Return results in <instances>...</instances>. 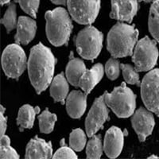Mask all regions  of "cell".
I'll return each mask as SVG.
<instances>
[{
	"mask_svg": "<svg viewBox=\"0 0 159 159\" xmlns=\"http://www.w3.org/2000/svg\"><path fill=\"white\" fill-rule=\"evenodd\" d=\"M56 58L48 47L38 43L31 49L28 61V73L33 87L40 94L52 80Z\"/></svg>",
	"mask_w": 159,
	"mask_h": 159,
	"instance_id": "6da1fadb",
	"label": "cell"
},
{
	"mask_svg": "<svg viewBox=\"0 0 159 159\" xmlns=\"http://www.w3.org/2000/svg\"><path fill=\"white\" fill-rule=\"evenodd\" d=\"M139 31L133 25L118 22L107 34V50L115 58L133 54L137 44Z\"/></svg>",
	"mask_w": 159,
	"mask_h": 159,
	"instance_id": "7a4b0ae2",
	"label": "cell"
},
{
	"mask_svg": "<svg viewBox=\"0 0 159 159\" xmlns=\"http://www.w3.org/2000/svg\"><path fill=\"white\" fill-rule=\"evenodd\" d=\"M48 40L54 46H62L69 42L73 25L69 14L62 7L47 11L45 15Z\"/></svg>",
	"mask_w": 159,
	"mask_h": 159,
	"instance_id": "3957f363",
	"label": "cell"
},
{
	"mask_svg": "<svg viewBox=\"0 0 159 159\" xmlns=\"http://www.w3.org/2000/svg\"><path fill=\"white\" fill-rule=\"evenodd\" d=\"M104 99L107 107H110L118 117L126 119L134 113L136 96L124 83L115 88L111 92H105Z\"/></svg>",
	"mask_w": 159,
	"mask_h": 159,
	"instance_id": "277c9868",
	"label": "cell"
},
{
	"mask_svg": "<svg viewBox=\"0 0 159 159\" xmlns=\"http://www.w3.org/2000/svg\"><path fill=\"white\" fill-rule=\"evenodd\" d=\"M103 35L96 27L89 25L79 32L76 38L77 52L84 59H96L103 45Z\"/></svg>",
	"mask_w": 159,
	"mask_h": 159,
	"instance_id": "5b68a950",
	"label": "cell"
},
{
	"mask_svg": "<svg viewBox=\"0 0 159 159\" xmlns=\"http://www.w3.org/2000/svg\"><path fill=\"white\" fill-rule=\"evenodd\" d=\"M159 52L156 42L145 37L136 44L132 61L137 72H146L152 69L157 64Z\"/></svg>",
	"mask_w": 159,
	"mask_h": 159,
	"instance_id": "8992f818",
	"label": "cell"
},
{
	"mask_svg": "<svg viewBox=\"0 0 159 159\" xmlns=\"http://www.w3.org/2000/svg\"><path fill=\"white\" fill-rule=\"evenodd\" d=\"M2 68L6 76L18 79L26 68V56L18 44H11L6 47L2 54Z\"/></svg>",
	"mask_w": 159,
	"mask_h": 159,
	"instance_id": "52a82bcc",
	"label": "cell"
},
{
	"mask_svg": "<svg viewBox=\"0 0 159 159\" xmlns=\"http://www.w3.org/2000/svg\"><path fill=\"white\" fill-rule=\"evenodd\" d=\"M69 15L77 23L94 22L100 9V0H67Z\"/></svg>",
	"mask_w": 159,
	"mask_h": 159,
	"instance_id": "ba28073f",
	"label": "cell"
},
{
	"mask_svg": "<svg viewBox=\"0 0 159 159\" xmlns=\"http://www.w3.org/2000/svg\"><path fill=\"white\" fill-rule=\"evenodd\" d=\"M140 85L142 99L145 106L159 116V69L149 72Z\"/></svg>",
	"mask_w": 159,
	"mask_h": 159,
	"instance_id": "9c48e42d",
	"label": "cell"
},
{
	"mask_svg": "<svg viewBox=\"0 0 159 159\" xmlns=\"http://www.w3.org/2000/svg\"><path fill=\"white\" fill-rule=\"evenodd\" d=\"M108 119L107 105L105 102L104 94L96 98L91 107L85 120V128L89 137L96 134L103 127V123Z\"/></svg>",
	"mask_w": 159,
	"mask_h": 159,
	"instance_id": "30bf717a",
	"label": "cell"
},
{
	"mask_svg": "<svg viewBox=\"0 0 159 159\" xmlns=\"http://www.w3.org/2000/svg\"><path fill=\"white\" fill-rule=\"evenodd\" d=\"M132 127L138 134L139 141L144 142L154 130L155 121L150 110L140 107L134 113L131 119Z\"/></svg>",
	"mask_w": 159,
	"mask_h": 159,
	"instance_id": "8fae6325",
	"label": "cell"
},
{
	"mask_svg": "<svg viewBox=\"0 0 159 159\" xmlns=\"http://www.w3.org/2000/svg\"><path fill=\"white\" fill-rule=\"evenodd\" d=\"M138 11L137 0H111L110 17L119 22H130Z\"/></svg>",
	"mask_w": 159,
	"mask_h": 159,
	"instance_id": "7c38bea8",
	"label": "cell"
},
{
	"mask_svg": "<svg viewBox=\"0 0 159 159\" xmlns=\"http://www.w3.org/2000/svg\"><path fill=\"white\" fill-rule=\"evenodd\" d=\"M124 144V134L119 127H111L105 134L103 150L109 158H116L121 154Z\"/></svg>",
	"mask_w": 159,
	"mask_h": 159,
	"instance_id": "4fadbf2b",
	"label": "cell"
},
{
	"mask_svg": "<svg viewBox=\"0 0 159 159\" xmlns=\"http://www.w3.org/2000/svg\"><path fill=\"white\" fill-rule=\"evenodd\" d=\"M37 24L34 20L29 17H19L17 24V33L15 37V43L25 45L34 38Z\"/></svg>",
	"mask_w": 159,
	"mask_h": 159,
	"instance_id": "5bb4252c",
	"label": "cell"
},
{
	"mask_svg": "<svg viewBox=\"0 0 159 159\" xmlns=\"http://www.w3.org/2000/svg\"><path fill=\"white\" fill-rule=\"evenodd\" d=\"M87 107V94L80 91H72L66 100V110L72 119H79Z\"/></svg>",
	"mask_w": 159,
	"mask_h": 159,
	"instance_id": "9a60e30c",
	"label": "cell"
},
{
	"mask_svg": "<svg viewBox=\"0 0 159 159\" xmlns=\"http://www.w3.org/2000/svg\"><path fill=\"white\" fill-rule=\"evenodd\" d=\"M52 157V148L50 142L35 136L28 143L25 150V158H50Z\"/></svg>",
	"mask_w": 159,
	"mask_h": 159,
	"instance_id": "2e32d148",
	"label": "cell"
},
{
	"mask_svg": "<svg viewBox=\"0 0 159 159\" xmlns=\"http://www.w3.org/2000/svg\"><path fill=\"white\" fill-rule=\"evenodd\" d=\"M103 76V66L101 64H96L91 69L84 72L80 80L79 87L84 93L89 94L95 86L101 80Z\"/></svg>",
	"mask_w": 159,
	"mask_h": 159,
	"instance_id": "e0dca14e",
	"label": "cell"
},
{
	"mask_svg": "<svg viewBox=\"0 0 159 159\" xmlns=\"http://www.w3.org/2000/svg\"><path fill=\"white\" fill-rule=\"evenodd\" d=\"M69 84L63 73L58 74L50 84V95L56 102L64 103L69 93Z\"/></svg>",
	"mask_w": 159,
	"mask_h": 159,
	"instance_id": "ac0fdd59",
	"label": "cell"
},
{
	"mask_svg": "<svg viewBox=\"0 0 159 159\" xmlns=\"http://www.w3.org/2000/svg\"><path fill=\"white\" fill-rule=\"evenodd\" d=\"M87 70L84 62L79 58H72L66 66L65 75L68 81L74 87H79L80 80L84 72Z\"/></svg>",
	"mask_w": 159,
	"mask_h": 159,
	"instance_id": "d6986e66",
	"label": "cell"
},
{
	"mask_svg": "<svg viewBox=\"0 0 159 159\" xmlns=\"http://www.w3.org/2000/svg\"><path fill=\"white\" fill-rule=\"evenodd\" d=\"M40 108L38 107H34L29 104L23 105L18 111L17 123L20 126V130L22 128H32L34 123L35 116L39 113Z\"/></svg>",
	"mask_w": 159,
	"mask_h": 159,
	"instance_id": "ffe728a7",
	"label": "cell"
},
{
	"mask_svg": "<svg viewBox=\"0 0 159 159\" xmlns=\"http://www.w3.org/2000/svg\"><path fill=\"white\" fill-rule=\"evenodd\" d=\"M150 34L159 43V0H155L151 5L148 19Z\"/></svg>",
	"mask_w": 159,
	"mask_h": 159,
	"instance_id": "44dd1931",
	"label": "cell"
},
{
	"mask_svg": "<svg viewBox=\"0 0 159 159\" xmlns=\"http://www.w3.org/2000/svg\"><path fill=\"white\" fill-rule=\"evenodd\" d=\"M38 120H39V128L41 132L44 134H49L54 128L55 123L57 121V116L51 113L48 109H46L38 116Z\"/></svg>",
	"mask_w": 159,
	"mask_h": 159,
	"instance_id": "7402d4cb",
	"label": "cell"
},
{
	"mask_svg": "<svg viewBox=\"0 0 159 159\" xmlns=\"http://www.w3.org/2000/svg\"><path fill=\"white\" fill-rule=\"evenodd\" d=\"M103 147H102L101 138L100 135H93L87 144L86 154L88 158H99L102 156Z\"/></svg>",
	"mask_w": 159,
	"mask_h": 159,
	"instance_id": "603a6c76",
	"label": "cell"
},
{
	"mask_svg": "<svg viewBox=\"0 0 159 159\" xmlns=\"http://www.w3.org/2000/svg\"><path fill=\"white\" fill-rule=\"evenodd\" d=\"M69 145L75 151H81L86 145V135L81 129H75L69 136Z\"/></svg>",
	"mask_w": 159,
	"mask_h": 159,
	"instance_id": "cb8c5ba5",
	"label": "cell"
},
{
	"mask_svg": "<svg viewBox=\"0 0 159 159\" xmlns=\"http://www.w3.org/2000/svg\"><path fill=\"white\" fill-rule=\"evenodd\" d=\"M17 13L16 6L15 3H11L6 11L3 18L1 20L2 24H3L7 33L12 31L17 26Z\"/></svg>",
	"mask_w": 159,
	"mask_h": 159,
	"instance_id": "d4e9b609",
	"label": "cell"
},
{
	"mask_svg": "<svg viewBox=\"0 0 159 159\" xmlns=\"http://www.w3.org/2000/svg\"><path fill=\"white\" fill-rule=\"evenodd\" d=\"M120 67L123 72V76L124 77L125 81L130 84H141L140 80H139V75L135 68L127 64H125V65L122 64L120 65Z\"/></svg>",
	"mask_w": 159,
	"mask_h": 159,
	"instance_id": "484cf974",
	"label": "cell"
},
{
	"mask_svg": "<svg viewBox=\"0 0 159 159\" xmlns=\"http://www.w3.org/2000/svg\"><path fill=\"white\" fill-rule=\"evenodd\" d=\"M39 1L40 0H15V2H18L26 14L33 18L37 17V13L39 7Z\"/></svg>",
	"mask_w": 159,
	"mask_h": 159,
	"instance_id": "4316f807",
	"label": "cell"
},
{
	"mask_svg": "<svg viewBox=\"0 0 159 159\" xmlns=\"http://www.w3.org/2000/svg\"><path fill=\"white\" fill-rule=\"evenodd\" d=\"M120 63L116 58H111L105 65V72L107 77L111 80H115L119 76Z\"/></svg>",
	"mask_w": 159,
	"mask_h": 159,
	"instance_id": "83f0119b",
	"label": "cell"
},
{
	"mask_svg": "<svg viewBox=\"0 0 159 159\" xmlns=\"http://www.w3.org/2000/svg\"><path fill=\"white\" fill-rule=\"evenodd\" d=\"M53 158H77V155L75 154L74 150L72 148L66 147V146H62L59 150L52 156Z\"/></svg>",
	"mask_w": 159,
	"mask_h": 159,
	"instance_id": "f1b7e54d",
	"label": "cell"
},
{
	"mask_svg": "<svg viewBox=\"0 0 159 159\" xmlns=\"http://www.w3.org/2000/svg\"><path fill=\"white\" fill-rule=\"evenodd\" d=\"M1 158H19V155L14 148L9 147H1Z\"/></svg>",
	"mask_w": 159,
	"mask_h": 159,
	"instance_id": "f546056e",
	"label": "cell"
},
{
	"mask_svg": "<svg viewBox=\"0 0 159 159\" xmlns=\"http://www.w3.org/2000/svg\"><path fill=\"white\" fill-rule=\"evenodd\" d=\"M4 108L2 106H1V113H0V122H1V124H0V133H1V136L5 134L6 130H7V118L4 116Z\"/></svg>",
	"mask_w": 159,
	"mask_h": 159,
	"instance_id": "4dcf8cb0",
	"label": "cell"
},
{
	"mask_svg": "<svg viewBox=\"0 0 159 159\" xmlns=\"http://www.w3.org/2000/svg\"><path fill=\"white\" fill-rule=\"evenodd\" d=\"M9 146H11L10 138L5 134L1 136V147H9Z\"/></svg>",
	"mask_w": 159,
	"mask_h": 159,
	"instance_id": "1f68e13d",
	"label": "cell"
},
{
	"mask_svg": "<svg viewBox=\"0 0 159 159\" xmlns=\"http://www.w3.org/2000/svg\"><path fill=\"white\" fill-rule=\"evenodd\" d=\"M51 2L57 5H65L66 0H51Z\"/></svg>",
	"mask_w": 159,
	"mask_h": 159,
	"instance_id": "d6a6232c",
	"label": "cell"
},
{
	"mask_svg": "<svg viewBox=\"0 0 159 159\" xmlns=\"http://www.w3.org/2000/svg\"><path fill=\"white\" fill-rule=\"evenodd\" d=\"M11 0H1V5H4V4H7L10 2Z\"/></svg>",
	"mask_w": 159,
	"mask_h": 159,
	"instance_id": "836d02e7",
	"label": "cell"
},
{
	"mask_svg": "<svg viewBox=\"0 0 159 159\" xmlns=\"http://www.w3.org/2000/svg\"><path fill=\"white\" fill-rule=\"evenodd\" d=\"M148 158H159V157H157V156L155 155H152V156H150Z\"/></svg>",
	"mask_w": 159,
	"mask_h": 159,
	"instance_id": "e575fe53",
	"label": "cell"
},
{
	"mask_svg": "<svg viewBox=\"0 0 159 159\" xmlns=\"http://www.w3.org/2000/svg\"><path fill=\"white\" fill-rule=\"evenodd\" d=\"M140 1H143V2H150L152 1H154V0H140Z\"/></svg>",
	"mask_w": 159,
	"mask_h": 159,
	"instance_id": "d590c367",
	"label": "cell"
}]
</instances>
